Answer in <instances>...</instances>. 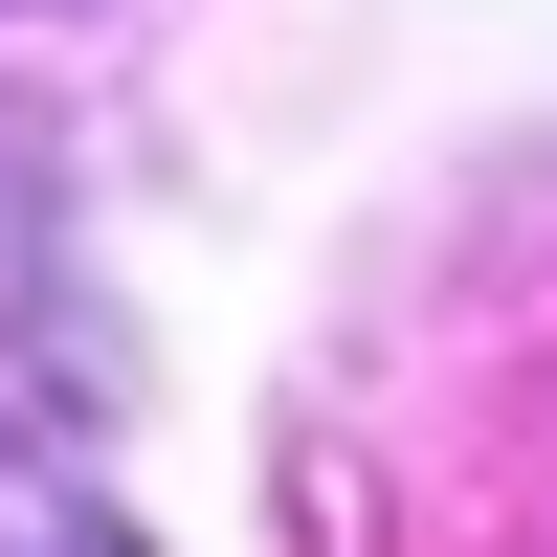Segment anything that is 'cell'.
Listing matches in <instances>:
<instances>
[{
  "mask_svg": "<svg viewBox=\"0 0 557 557\" xmlns=\"http://www.w3.org/2000/svg\"><path fill=\"white\" fill-rule=\"evenodd\" d=\"M0 557H134L112 513H89V491L67 469H23V446H0Z\"/></svg>",
  "mask_w": 557,
  "mask_h": 557,
  "instance_id": "7a4b0ae2",
  "label": "cell"
},
{
  "mask_svg": "<svg viewBox=\"0 0 557 557\" xmlns=\"http://www.w3.org/2000/svg\"><path fill=\"white\" fill-rule=\"evenodd\" d=\"M45 401V201H23V157H0V424Z\"/></svg>",
  "mask_w": 557,
  "mask_h": 557,
  "instance_id": "6da1fadb",
  "label": "cell"
}]
</instances>
